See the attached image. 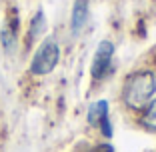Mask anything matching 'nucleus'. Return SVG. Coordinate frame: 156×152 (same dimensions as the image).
I'll return each mask as SVG.
<instances>
[{
  "label": "nucleus",
  "mask_w": 156,
  "mask_h": 152,
  "mask_svg": "<svg viewBox=\"0 0 156 152\" xmlns=\"http://www.w3.org/2000/svg\"><path fill=\"white\" fill-rule=\"evenodd\" d=\"M138 124L142 126L144 130H148V132H156V96L140 110Z\"/></svg>",
  "instance_id": "5"
},
{
  "label": "nucleus",
  "mask_w": 156,
  "mask_h": 152,
  "mask_svg": "<svg viewBox=\"0 0 156 152\" xmlns=\"http://www.w3.org/2000/svg\"><path fill=\"white\" fill-rule=\"evenodd\" d=\"M16 28L18 24H14V26H4L2 28V32H0V42H2V46L8 54H12L18 46V38H16Z\"/></svg>",
  "instance_id": "7"
},
{
  "label": "nucleus",
  "mask_w": 156,
  "mask_h": 152,
  "mask_svg": "<svg viewBox=\"0 0 156 152\" xmlns=\"http://www.w3.org/2000/svg\"><path fill=\"white\" fill-rule=\"evenodd\" d=\"M46 30V18H44V12L42 10H38L36 14H34V18L30 20V30H28V40L34 42L38 40V38L44 34Z\"/></svg>",
  "instance_id": "8"
},
{
  "label": "nucleus",
  "mask_w": 156,
  "mask_h": 152,
  "mask_svg": "<svg viewBox=\"0 0 156 152\" xmlns=\"http://www.w3.org/2000/svg\"><path fill=\"white\" fill-rule=\"evenodd\" d=\"M88 14H90L88 0H74L72 14H70V32L80 34V30H82L88 22Z\"/></svg>",
  "instance_id": "4"
},
{
  "label": "nucleus",
  "mask_w": 156,
  "mask_h": 152,
  "mask_svg": "<svg viewBox=\"0 0 156 152\" xmlns=\"http://www.w3.org/2000/svg\"><path fill=\"white\" fill-rule=\"evenodd\" d=\"M90 152H112V146H108V144H102V146H96V148H92Z\"/></svg>",
  "instance_id": "9"
},
{
  "label": "nucleus",
  "mask_w": 156,
  "mask_h": 152,
  "mask_svg": "<svg viewBox=\"0 0 156 152\" xmlns=\"http://www.w3.org/2000/svg\"><path fill=\"white\" fill-rule=\"evenodd\" d=\"M60 62V44L56 38H46L38 50L34 52L30 62V74L34 76H46L58 66Z\"/></svg>",
  "instance_id": "2"
},
{
  "label": "nucleus",
  "mask_w": 156,
  "mask_h": 152,
  "mask_svg": "<svg viewBox=\"0 0 156 152\" xmlns=\"http://www.w3.org/2000/svg\"><path fill=\"white\" fill-rule=\"evenodd\" d=\"M156 96V72L152 68H136L124 78L120 98L126 110H142Z\"/></svg>",
  "instance_id": "1"
},
{
  "label": "nucleus",
  "mask_w": 156,
  "mask_h": 152,
  "mask_svg": "<svg viewBox=\"0 0 156 152\" xmlns=\"http://www.w3.org/2000/svg\"><path fill=\"white\" fill-rule=\"evenodd\" d=\"M112 58H114V44L110 40H102L98 44L96 52H94V58H92V66H90V74L92 78L96 80H102L108 74L112 66Z\"/></svg>",
  "instance_id": "3"
},
{
  "label": "nucleus",
  "mask_w": 156,
  "mask_h": 152,
  "mask_svg": "<svg viewBox=\"0 0 156 152\" xmlns=\"http://www.w3.org/2000/svg\"><path fill=\"white\" fill-rule=\"evenodd\" d=\"M106 116H110V112H108V100H98V102H94V104L88 108L86 120H88V124H90V126L98 128L100 120L106 118Z\"/></svg>",
  "instance_id": "6"
}]
</instances>
